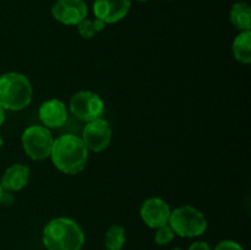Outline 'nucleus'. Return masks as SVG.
I'll list each match as a JSON object with an SVG mask.
<instances>
[{
  "instance_id": "1a4fd4ad",
  "label": "nucleus",
  "mask_w": 251,
  "mask_h": 250,
  "mask_svg": "<svg viewBox=\"0 0 251 250\" xmlns=\"http://www.w3.org/2000/svg\"><path fill=\"white\" fill-rule=\"evenodd\" d=\"M171 213L172 210L168 203L159 198L147 199L140 208L141 220L153 229L168 225Z\"/></svg>"
},
{
  "instance_id": "0eeeda50",
  "label": "nucleus",
  "mask_w": 251,
  "mask_h": 250,
  "mask_svg": "<svg viewBox=\"0 0 251 250\" xmlns=\"http://www.w3.org/2000/svg\"><path fill=\"white\" fill-rule=\"evenodd\" d=\"M81 140L88 151L100 152L109 146L112 140V127L109 123L102 118L88 122L85 125Z\"/></svg>"
},
{
  "instance_id": "a211bd4d",
  "label": "nucleus",
  "mask_w": 251,
  "mask_h": 250,
  "mask_svg": "<svg viewBox=\"0 0 251 250\" xmlns=\"http://www.w3.org/2000/svg\"><path fill=\"white\" fill-rule=\"evenodd\" d=\"M215 250H244L240 244L233 240H222L216 245Z\"/></svg>"
},
{
  "instance_id": "423d86ee",
  "label": "nucleus",
  "mask_w": 251,
  "mask_h": 250,
  "mask_svg": "<svg viewBox=\"0 0 251 250\" xmlns=\"http://www.w3.org/2000/svg\"><path fill=\"white\" fill-rule=\"evenodd\" d=\"M70 110L77 119L88 123L102 118L104 102L92 91H80L71 97Z\"/></svg>"
},
{
  "instance_id": "6e6552de",
  "label": "nucleus",
  "mask_w": 251,
  "mask_h": 250,
  "mask_svg": "<svg viewBox=\"0 0 251 250\" xmlns=\"http://www.w3.org/2000/svg\"><path fill=\"white\" fill-rule=\"evenodd\" d=\"M85 0H58L51 7V15L56 21L68 26H77L87 17Z\"/></svg>"
},
{
  "instance_id": "f8f14e48",
  "label": "nucleus",
  "mask_w": 251,
  "mask_h": 250,
  "mask_svg": "<svg viewBox=\"0 0 251 250\" xmlns=\"http://www.w3.org/2000/svg\"><path fill=\"white\" fill-rule=\"evenodd\" d=\"M29 176H31V169L22 163H15L6 168L0 180L2 190L19 191L24 189L28 184Z\"/></svg>"
},
{
  "instance_id": "b1692460",
  "label": "nucleus",
  "mask_w": 251,
  "mask_h": 250,
  "mask_svg": "<svg viewBox=\"0 0 251 250\" xmlns=\"http://www.w3.org/2000/svg\"><path fill=\"white\" fill-rule=\"evenodd\" d=\"M137 1H147V0H137Z\"/></svg>"
},
{
  "instance_id": "5701e85b",
  "label": "nucleus",
  "mask_w": 251,
  "mask_h": 250,
  "mask_svg": "<svg viewBox=\"0 0 251 250\" xmlns=\"http://www.w3.org/2000/svg\"><path fill=\"white\" fill-rule=\"evenodd\" d=\"M172 250H183V249H180V248H173Z\"/></svg>"
},
{
  "instance_id": "ddd939ff",
  "label": "nucleus",
  "mask_w": 251,
  "mask_h": 250,
  "mask_svg": "<svg viewBox=\"0 0 251 250\" xmlns=\"http://www.w3.org/2000/svg\"><path fill=\"white\" fill-rule=\"evenodd\" d=\"M229 20L235 28L240 31H250L251 28V9L247 2H237L232 6Z\"/></svg>"
},
{
  "instance_id": "2eb2a0df",
  "label": "nucleus",
  "mask_w": 251,
  "mask_h": 250,
  "mask_svg": "<svg viewBox=\"0 0 251 250\" xmlns=\"http://www.w3.org/2000/svg\"><path fill=\"white\" fill-rule=\"evenodd\" d=\"M126 242L125 228L119 225H113L108 228L104 235V245L108 250H122Z\"/></svg>"
},
{
  "instance_id": "393cba45",
  "label": "nucleus",
  "mask_w": 251,
  "mask_h": 250,
  "mask_svg": "<svg viewBox=\"0 0 251 250\" xmlns=\"http://www.w3.org/2000/svg\"><path fill=\"white\" fill-rule=\"evenodd\" d=\"M105 250H108V249H105Z\"/></svg>"
},
{
  "instance_id": "6ab92c4d",
  "label": "nucleus",
  "mask_w": 251,
  "mask_h": 250,
  "mask_svg": "<svg viewBox=\"0 0 251 250\" xmlns=\"http://www.w3.org/2000/svg\"><path fill=\"white\" fill-rule=\"evenodd\" d=\"M189 250H212V248L210 247V244H208V243L199 240V242L193 243V244L189 247Z\"/></svg>"
},
{
  "instance_id": "7ed1b4c3",
  "label": "nucleus",
  "mask_w": 251,
  "mask_h": 250,
  "mask_svg": "<svg viewBox=\"0 0 251 250\" xmlns=\"http://www.w3.org/2000/svg\"><path fill=\"white\" fill-rule=\"evenodd\" d=\"M32 85L20 73H7L0 76V105L7 110H21L32 100Z\"/></svg>"
},
{
  "instance_id": "f3484780",
  "label": "nucleus",
  "mask_w": 251,
  "mask_h": 250,
  "mask_svg": "<svg viewBox=\"0 0 251 250\" xmlns=\"http://www.w3.org/2000/svg\"><path fill=\"white\" fill-rule=\"evenodd\" d=\"M176 237V233L171 228V225H166L163 227L157 228L156 234H154V242L158 245H167L172 242Z\"/></svg>"
},
{
  "instance_id": "dca6fc26",
  "label": "nucleus",
  "mask_w": 251,
  "mask_h": 250,
  "mask_svg": "<svg viewBox=\"0 0 251 250\" xmlns=\"http://www.w3.org/2000/svg\"><path fill=\"white\" fill-rule=\"evenodd\" d=\"M104 27L105 24L100 21V20L85 19L77 25V31L83 39H92L96 34L103 31Z\"/></svg>"
},
{
  "instance_id": "4be33fe9",
  "label": "nucleus",
  "mask_w": 251,
  "mask_h": 250,
  "mask_svg": "<svg viewBox=\"0 0 251 250\" xmlns=\"http://www.w3.org/2000/svg\"><path fill=\"white\" fill-rule=\"evenodd\" d=\"M2 145H4V140H2L1 135H0V149H1V147H2Z\"/></svg>"
},
{
  "instance_id": "4468645a",
  "label": "nucleus",
  "mask_w": 251,
  "mask_h": 250,
  "mask_svg": "<svg viewBox=\"0 0 251 250\" xmlns=\"http://www.w3.org/2000/svg\"><path fill=\"white\" fill-rule=\"evenodd\" d=\"M233 54L239 63H251V31H243L235 37Z\"/></svg>"
},
{
  "instance_id": "9d476101",
  "label": "nucleus",
  "mask_w": 251,
  "mask_h": 250,
  "mask_svg": "<svg viewBox=\"0 0 251 250\" xmlns=\"http://www.w3.org/2000/svg\"><path fill=\"white\" fill-rule=\"evenodd\" d=\"M131 7L130 0H95L93 12L96 19L107 24H115L124 19Z\"/></svg>"
},
{
  "instance_id": "f03ea898",
  "label": "nucleus",
  "mask_w": 251,
  "mask_h": 250,
  "mask_svg": "<svg viewBox=\"0 0 251 250\" xmlns=\"http://www.w3.org/2000/svg\"><path fill=\"white\" fill-rule=\"evenodd\" d=\"M42 242L47 250H81L85 245V232L71 218L58 217L43 228Z\"/></svg>"
},
{
  "instance_id": "20e7f679",
  "label": "nucleus",
  "mask_w": 251,
  "mask_h": 250,
  "mask_svg": "<svg viewBox=\"0 0 251 250\" xmlns=\"http://www.w3.org/2000/svg\"><path fill=\"white\" fill-rule=\"evenodd\" d=\"M168 225L176 235L183 238L200 237L207 229L205 215L193 206H180L172 211Z\"/></svg>"
},
{
  "instance_id": "39448f33",
  "label": "nucleus",
  "mask_w": 251,
  "mask_h": 250,
  "mask_svg": "<svg viewBox=\"0 0 251 250\" xmlns=\"http://www.w3.org/2000/svg\"><path fill=\"white\" fill-rule=\"evenodd\" d=\"M21 141L24 151L29 158L33 161H43L50 156L54 139L48 127L32 125L25 130Z\"/></svg>"
},
{
  "instance_id": "412c9836",
  "label": "nucleus",
  "mask_w": 251,
  "mask_h": 250,
  "mask_svg": "<svg viewBox=\"0 0 251 250\" xmlns=\"http://www.w3.org/2000/svg\"><path fill=\"white\" fill-rule=\"evenodd\" d=\"M2 195H4V190H2L1 185H0V201H1V199H2Z\"/></svg>"
},
{
  "instance_id": "aec40b11",
  "label": "nucleus",
  "mask_w": 251,
  "mask_h": 250,
  "mask_svg": "<svg viewBox=\"0 0 251 250\" xmlns=\"http://www.w3.org/2000/svg\"><path fill=\"white\" fill-rule=\"evenodd\" d=\"M4 122H5V109L0 105V126L4 124Z\"/></svg>"
},
{
  "instance_id": "9b49d317",
  "label": "nucleus",
  "mask_w": 251,
  "mask_h": 250,
  "mask_svg": "<svg viewBox=\"0 0 251 250\" xmlns=\"http://www.w3.org/2000/svg\"><path fill=\"white\" fill-rule=\"evenodd\" d=\"M38 115L43 126L56 129L65 124L68 119V109L60 100H48L41 104Z\"/></svg>"
},
{
  "instance_id": "f257e3e1",
  "label": "nucleus",
  "mask_w": 251,
  "mask_h": 250,
  "mask_svg": "<svg viewBox=\"0 0 251 250\" xmlns=\"http://www.w3.org/2000/svg\"><path fill=\"white\" fill-rule=\"evenodd\" d=\"M55 168L65 174H77L86 167L88 150L81 137L73 134L61 135L54 140L50 156Z\"/></svg>"
}]
</instances>
